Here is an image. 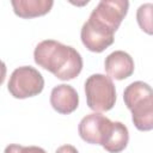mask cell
Returning <instances> with one entry per match:
<instances>
[{"label": "cell", "instance_id": "cell-12", "mask_svg": "<svg viewBox=\"0 0 153 153\" xmlns=\"http://www.w3.org/2000/svg\"><path fill=\"white\" fill-rule=\"evenodd\" d=\"M152 11H153V5L151 2L143 4L137 8L136 12V19L137 24L141 27L142 31H145L148 35H152L153 32V26H152Z\"/></svg>", "mask_w": 153, "mask_h": 153}, {"label": "cell", "instance_id": "cell-1", "mask_svg": "<svg viewBox=\"0 0 153 153\" xmlns=\"http://www.w3.org/2000/svg\"><path fill=\"white\" fill-rule=\"evenodd\" d=\"M33 59L39 67L49 71L63 81L76 78L82 69L80 53L73 47L54 39L39 42L35 48Z\"/></svg>", "mask_w": 153, "mask_h": 153}, {"label": "cell", "instance_id": "cell-13", "mask_svg": "<svg viewBox=\"0 0 153 153\" xmlns=\"http://www.w3.org/2000/svg\"><path fill=\"white\" fill-rule=\"evenodd\" d=\"M4 153H47L43 148L37 146H20V145H8Z\"/></svg>", "mask_w": 153, "mask_h": 153}, {"label": "cell", "instance_id": "cell-10", "mask_svg": "<svg viewBox=\"0 0 153 153\" xmlns=\"http://www.w3.org/2000/svg\"><path fill=\"white\" fill-rule=\"evenodd\" d=\"M128 141H129L128 128L122 122L110 121L103 135L100 146L109 153H120L127 147Z\"/></svg>", "mask_w": 153, "mask_h": 153}, {"label": "cell", "instance_id": "cell-4", "mask_svg": "<svg viewBox=\"0 0 153 153\" xmlns=\"http://www.w3.org/2000/svg\"><path fill=\"white\" fill-rule=\"evenodd\" d=\"M44 88L42 74L31 66L16 68L8 80L7 90L17 99H25L39 94Z\"/></svg>", "mask_w": 153, "mask_h": 153}, {"label": "cell", "instance_id": "cell-3", "mask_svg": "<svg viewBox=\"0 0 153 153\" xmlns=\"http://www.w3.org/2000/svg\"><path fill=\"white\" fill-rule=\"evenodd\" d=\"M86 102L94 112L109 111L116 103V90L112 80L104 74H92L85 81Z\"/></svg>", "mask_w": 153, "mask_h": 153}, {"label": "cell", "instance_id": "cell-15", "mask_svg": "<svg viewBox=\"0 0 153 153\" xmlns=\"http://www.w3.org/2000/svg\"><path fill=\"white\" fill-rule=\"evenodd\" d=\"M6 73H7L6 65L4 63V61H2V60H0V86H1V85L4 84V81H5Z\"/></svg>", "mask_w": 153, "mask_h": 153}, {"label": "cell", "instance_id": "cell-9", "mask_svg": "<svg viewBox=\"0 0 153 153\" xmlns=\"http://www.w3.org/2000/svg\"><path fill=\"white\" fill-rule=\"evenodd\" d=\"M50 104L59 114L68 115L76 110L79 105V94L71 85L61 84L51 90Z\"/></svg>", "mask_w": 153, "mask_h": 153}, {"label": "cell", "instance_id": "cell-5", "mask_svg": "<svg viewBox=\"0 0 153 153\" xmlns=\"http://www.w3.org/2000/svg\"><path fill=\"white\" fill-rule=\"evenodd\" d=\"M128 8L129 2L127 0H102L93 8L88 18L116 32L127 16Z\"/></svg>", "mask_w": 153, "mask_h": 153}, {"label": "cell", "instance_id": "cell-14", "mask_svg": "<svg viewBox=\"0 0 153 153\" xmlns=\"http://www.w3.org/2000/svg\"><path fill=\"white\" fill-rule=\"evenodd\" d=\"M55 153H79V152H78V149H76L74 146H72V145H63V146H60V147L55 151Z\"/></svg>", "mask_w": 153, "mask_h": 153}, {"label": "cell", "instance_id": "cell-8", "mask_svg": "<svg viewBox=\"0 0 153 153\" xmlns=\"http://www.w3.org/2000/svg\"><path fill=\"white\" fill-rule=\"evenodd\" d=\"M104 68L110 79L124 80L134 73L135 65L133 57L128 53L115 50L105 57Z\"/></svg>", "mask_w": 153, "mask_h": 153}, {"label": "cell", "instance_id": "cell-7", "mask_svg": "<svg viewBox=\"0 0 153 153\" xmlns=\"http://www.w3.org/2000/svg\"><path fill=\"white\" fill-rule=\"evenodd\" d=\"M110 120L99 112H92L82 117L78 126V131L80 137L92 145H100L103 135Z\"/></svg>", "mask_w": 153, "mask_h": 153}, {"label": "cell", "instance_id": "cell-2", "mask_svg": "<svg viewBox=\"0 0 153 153\" xmlns=\"http://www.w3.org/2000/svg\"><path fill=\"white\" fill-rule=\"evenodd\" d=\"M123 100L131 111V121L140 131L153 129V91L147 82L134 81L123 92Z\"/></svg>", "mask_w": 153, "mask_h": 153}, {"label": "cell", "instance_id": "cell-11", "mask_svg": "<svg viewBox=\"0 0 153 153\" xmlns=\"http://www.w3.org/2000/svg\"><path fill=\"white\" fill-rule=\"evenodd\" d=\"M12 7L16 16L30 19L47 14L53 5V0H12Z\"/></svg>", "mask_w": 153, "mask_h": 153}, {"label": "cell", "instance_id": "cell-6", "mask_svg": "<svg viewBox=\"0 0 153 153\" xmlns=\"http://www.w3.org/2000/svg\"><path fill=\"white\" fill-rule=\"evenodd\" d=\"M114 31L88 18L80 31L82 44L92 53H102L114 43Z\"/></svg>", "mask_w": 153, "mask_h": 153}]
</instances>
